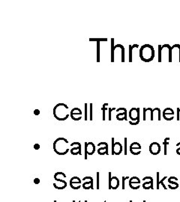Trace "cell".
Here are the masks:
<instances>
[{"mask_svg":"<svg viewBox=\"0 0 180 202\" xmlns=\"http://www.w3.org/2000/svg\"><path fill=\"white\" fill-rule=\"evenodd\" d=\"M139 55L144 62H150L155 58V50L150 44H144L140 49Z\"/></svg>","mask_w":180,"mask_h":202,"instance_id":"obj_1","label":"cell"},{"mask_svg":"<svg viewBox=\"0 0 180 202\" xmlns=\"http://www.w3.org/2000/svg\"><path fill=\"white\" fill-rule=\"evenodd\" d=\"M53 150L58 155H65L69 151V142L65 138H58L53 142Z\"/></svg>","mask_w":180,"mask_h":202,"instance_id":"obj_2","label":"cell"},{"mask_svg":"<svg viewBox=\"0 0 180 202\" xmlns=\"http://www.w3.org/2000/svg\"><path fill=\"white\" fill-rule=\"evenodd\" d=\"M53 115L58 121H65L70 116L68 106L65 103H58L53 108Z\"/></svg>","mask_w":180,"mask_h":202,"instance_id":"obj_3","label":"cell"},{"mask_svg":"<svg viewBox=\"0 0 180 202\" xmlns=\"http://www.w3.org/2000/svg\"><path fill=\"white\" fill-rule=\"evenodd\" d=\"M129 124L131 125H137L140 123V109L139 108H132L128 112Z\"/></svg>","mask_w":180,"mask_h":202,"instance_id":"obj_4","label":"cell"},{"mask_svg":"<svg viewBox=\"0 0 180 202\" xmlns=\"http://www.w3.org/2000/svg\"><path fill=\"white\" fill-rule=\"evenodd\" d=\"M108 176H109V179H108V184H109V187H108V189L116 190V189H118V187H119V178H117V177H111V172L108 173Z\"/></svg>","mask_w":180,"mask_h":202,"instance_id":"obj_5","label":"cell"},{"mask_svg":"<svg viewBox=\"0 0 180 202\" xmlns=\"http://www.w3.org/2000/svg\"><path fill=\"white\" fill-rule=\"evenodd\" d=\"M85 160H87V155H93L95 152V145L92 142H85Z\"/></svg>","mask_w":180,"mask_h":202,"instance_id":"obj_6","label":"cell"},{"mask_svg":"<svg viewBox=\"0 0 180 202\" xmlns=\"http://www.w3.org/2000/svg\"><path fill=\"white\" fill-rule=\"evenodd\" d=\"M83 188L86 190H89V189H93V178L92 177H85L82 179Z\"/></svg>","mask_w":180,"mask_h":202,"instance_id":"obj_7","label":"cell"},{"mask_svg":"<svg viewBox=\"0 0 180 202\" xmlns=\"http://www.w3.org/2000/svg\"><path fill=\"white\" fill-rule=\"evenodd\" d=\"M123 151V147L120 142H115L114 138H112V154L119 155Z\"/></svg>","mask_w":180,"mask_h":202,"instance_id":"obj_8","label":"cell"},{"mask_svg":"<svg viewBox=\"0 0 180 202\" xmlns=\"http://www.w3.org/2000/svg\"><path fill=\"white\" fill-rule=\"evenodd\" d=\"M70 187L73 189H79L82 187V180H80L78 177H73L71 180H70Z\"/></svg>","mask_w":180,"mask_h":202,"instance_id":"obj_9","label":"cell"},{"mask_svg":"<svg viewBox=\"0 0 180 202\" xmlns=\"http://www.w3.org/2000/svg\"><path fill=\"white\" fill-rule=\"evenodd\" d=\"M149 152L152 155H158L161 152V145L158 142H152L149 145Z\"/></svg>","mask_w":180,"mask_h":202,"instance_id":"obj_10","label":"cell"},{"mask_svg":"<svg viewBox=\"0 0 180 202\" xmlns=\"http://www.w3.org/2000/svg\"><path fill=\"white\" fill-rule=\"evenodd\" d=\"M129 187L134 190H137L140 187V180L137 177H132L129 180Z\"/></svg>","mask_w":180,"mask_h":202,"instance_id":"obj_11","label":"cell"},{"mask_svg":"<svg viewBox=\"0 0 180 202\" xmlns=\"http://www.w3.org/2000/svg\"><path fill=\"white\" fill-rule=\"evenodd\" d=\"M162 116L166 121H172L174 118V111L171 108H166L162 112Z\"/></svg>","mask_w":180,"mask_h":202,"instance_id":"obj_12","label":"cell"},{"mask_svg":"<svg viewBox=\"0 0 180 202\" xmlns=\"http://www.w3.org/2000/svg\"><path fill=\"white\" fill-rule=\"evenodd\" d=\"M70 115L74 121H80L82 118V111L79 108H74L71 109Z\"/></svg>","mask_w":180,"mask_h":202,"instance_id":"obj_13","label":"cell"},{"mask_svg":"<svg viewBox=\"0 0 180 202\" xmlns=\"http://www.w3.org/2000/svg\"><path fill=\"white\" fill-rule=\"evenodd\" d=\"M71 147L70 151L72 155H81V144L80 142H72Z\"/></svg>","mask_w":180,"mask_h":202,"instance_id":"obj_14","label":"cell"},{"mask_svg":"<svg viewBox=\"0 0 180 202\" xmlns=\"http://www.w3.org/2000/svg\"><path fill=\"white\" fill-rule=\"evenodd\" d=\"M130 152L133 155H139L141 153V145L138 142H133L130 145Z\"/></svg>","mask_w":180,"mask_h":202,"instance_id":"obj_15","label":"cell"},{"mask_svg":"<svg viewBox=\"0 0 180 202\" xmlns=\"http://www.w3.org/2000/svg\"><path fill=\"white\" fill-rule=\"evenodd\" d=\"M98 154L99 155H108V144L107 142H100L98 144Z\"/></svg>","mask_w":180,"mask_h":202,"instance_id":"obj_16","label":"cell"},{"mask_svg":"<svg viewBox=\"0 0 180 202\" xmlns=\"http://www.w3.org/2000/svg\"><path fill=\"white\" fill-rule=\"evenodd\" d=\"M117 112H119L116 115V119L118 121H127V110L125 108H119L116 109Z\"/></svg>","mask_w":180,"mask_h":202,"instance_id":"obj_17","label":"cell"},{"mask_svg":"<svg viewBox=\"0 0 180 202\" xmlns=\"http://www.w3.org/2000/svg\"><path fill=\"white\" fill-rule=\"evenodd\" d=\"M158 118V121L161 120V109L159 108H155L154 109H152V111L150 113V120L153 121L155 118Z\"/></svg>","mask_w":180,"mask_h":202,"instance_id":"obj_18","label":"cell"},{"mask_svg":"<svg viewBox=\"0 0 180 202\" xmlns=\"http://www.w3.org/2000/svg\"><path fill=\"white\" fill-rule=\"evenodd\" d=\"M178 180V178H176V177H170L168 178V187L172 190L173 189H176L179 187V184L176 181Z\"/></svg>","mask_w":180,"mask_h":202,"instance_id":"obj_19","label":"cell"},{"mask_svg":"<svg viewBox=\"0 0 180 202\" xmlns=\"http://www.w3.org/2000/svg\"><path fill=\"white\" fill-rule=\"evenodd\" d=\"M53 187L56 189H64L67 187V182L65 180H60V181H57V183H53Z\"/></svg>","mask_w":180,"mask_h":202,"instance_id":"obj_20","label":"cell"},{"mask_svg":"<svg viewBox=\"0 0 180 202\" xmlns=\"http://www.w3.org/2000/svg\"><path fill=\"white\" fill-rule=\"evenodd\" d=\"M66 178V175L63 172H56L54 174V179L56 181H60Z\"/></svg>","mask_w":180,"mask_h":202,"instance_id":"obj_21","label":"cell"},{"mask_svg":"<svg viewBox=\"0 0 180 202\" xmlns=\"http://www.w3.org/2000/svg\"><path fill=\"white\" fill-rule=\"evenodd\" d=\"M143 187L144 189H146V190H148V189H154V187H153V181L152 182H143Z\"/></svg>","mask_w":180,"mask_h":202,"instance_id":"obj_22","label":"cell"},{"mask_svg":"<svg viewBox=\"0 0 180 202\" xmlns=\"http://www.w3.org/2000/svg\"><path fill=\"white\" fill-rule=\"evenodd\" d=\"M108 103H104L103 106H102V108H101V110H102V120L103 121H105V112L107 111V110L109 109L110 107H108Z\"/></svg>","mask_w":180,"mask_h":202,"instance_id":"obj_23","label":"cell"},{"mask_svg":"<svg viewBox=\"0 0 180 202\" xmlns=\"http://www.w3.org/2000/svg\"><path fill=\"white\" fill-rule=\"evenodd\" d=\"M137 46H139L137 44L129 46V52H130V53H129V62H132V50L135 47H137Z\"/></svg>","mask_w":180,"mask_h":202,"instance_id":"obj_24","label":"cell"},{"mask_svg":"<svg viewBox=\"0 0 180 202\" xmlns=\"http://www.w3.org/2000/svg\"><path fill=\"white\" fill-rule=\"evenodd\" d=\"M169 141H170V138H165L163 144L164 146V155H167V145H169Z\"/></svg>","mask_w":180,"mask_h":202,"instance_id":"obj_25","label":"cell"},{"mask_svg":"<svg viewBox=\"0 0 180 202\" xmlns=\"http://www.w3.org/2000/svg\"><path fill=\"white\" fill-rule=\"evenodd\" d=\"M152 109L151 108H144L143 109V121H146V114L148 112H151Z\"/></svg>","mask_w":180,"mask_h":202,"instance_id":"obj_26","label":"cell"},{"mask_svg":"<svg viewBox=\"0 0 180 202\" xmlns=\"http://www.w3.org/2000/svg\"><path fill=\"white\" fill-rule=\"evenodd\" d=\"M97 62H100V42H97Z\"/></svg>","mask_w":180,"mask_h":202,"instance_id":"obj_27","label":"cell"},{"mask_svg":"<svg viewBox=\"0 0 180 202\" xmlns=\"http://www.w3.org/2000/svg\"><path fill=\"white\" fill-rule=\"evenodd\" d=\"M161 45H159L158 46V62H162V59H161Z\"/></svg>","mask_w":180,"mask_h":202,"instance_id":"obj_28","label":"cell"},{"mask_svg":"<svg viewBox=\"0 0 180 202\" xmlns=\"http://www.w3.org/2000/svg\"><path fill=\"white\" fill-rule=\"evenodd\" d=\"M89 41H96V42H100V41H107V38H89Z\"/></svg>","mask_w":180,"mask_h":202,"instance_id":"obj_29","label":"cell"},{"mask_svg":"<svg viewBox=\"0 0 180 202\" xmlns=\"http://www.w3.org/2000/svg\"><path fill=\"white\" fill-rule=\"evenodd\" d=\"M115 110H116V108H110V107L109 108V109H108V112H108V119H109V121H111V113H112V112L113 111H115Z\"/></svg>","mask_w":180,"mask_h":202,"instance_id":"obj_30","label":"cell"},{"mask_svg":"<svg viewBox=\"0 0 180 202\" xmlns=\"http://www.w3.org/2000/svg\"><path fill=\"white\" fill-rule=\"evenodd\" d=\"M167 176H165V177H164V178H162V180H161V181H160V182H159V185H161V186H162V187H163V188H164V189H167V187H166V186H165V184H164V180H166V179H167Z\"/></svg>","mask_w":180,"mask_h":202,"instance_id":"obj_31","label":"cell"},{"mask_svg":"<svg viewBox=\"0 0 180 202\" xmlns=\"http://www.w3.org/2000/svg\"><path fill=\"white\" fill-rule=\"evenodd\" d=\"M143 182H152L153 178L152 177H145V178H143Z\"/></svg>","mask_w":180,"mask_h":202,"instance_id":"obj_32","label":"cell"},{"mask_svg":"<svg viewBox=\"0 0 180 202\" xmlns=\"http://www.w3.org/2000/svg\"><path fill=\"white\" fill-rule=\"evenodd\" d=\"M128 178H129L128 177H122V189H125V180L128 179Z\"/></svg>","mask_w":180,"mask_h":202,"instance_id":"obj_33","label":"cell"},{"mask_svg":"<svg viewBox=\"0 0 180 202\" xmlns=\"http://www.w3.org/2000/svg\"><path fill=\"white\" fill-rule=\"evenodd\" d=\"M92 120V103H90V121Z\"/></svg>","mask_w":180,"mask_h":202,"instance_id":"obj_34","label":"cell"},{"mask_svg":"<svg viewBox=\"0 0 180 202\" xmlns=\"http://www.w3.org/2000/svg\"><path fill=\"white\" fill-rule=\"evenodd\" d=\"M176 147H178V148L176 149V154L180 155V142L176 144Z\"/></svg>","mask_w":180,"mask_h":202,"instance_id":"obj_35","label":"cell"},{"mask_svg":"<svg viewBox=\"0 0 180 202\" xmlns=\"http://www.w3.org/2000/svg\"><path fill=\"white\" fill-rule=\"evenodd\" d=\"M85 121H87V103H85Z\"/></svg>","mask_w":180,"mask_h":202,"instance_id":"obj_36","label":"cell"},{"mask_svg":"<svg viewBox=\"0 0 180 202\" xmlns=\"http://www.w3.org/2000/svg\"><path fill=\"white\" fill-rule=\"evenodd\" d=\"M125 155H127V138H125Z\"/></svg>","mask_w":180,"mask_h":202,"instance_id":"obj_37","label":"cell"},{"mask_svg":"<svg viewBox=\"0 0 180 202\" xmlns=\"http://www.w3.org/2000/svg\"><path fill=\"white\" fill-rule=\"evenodd\" d=\"M97 189H99V172H97Z\"/></svg>","mask_w":180,"mask_h":202,"instance_id":"obj_38","label":"cell"},{"mask_svg":"<svg viewBox=\"0 0 180 202\" xmlns=\"http://www.w3.org/2000/svg\"><path fill=\"white\" fill-rule=\"evenodd\" d=\"M157 189H159V172H157Z\"/></svg>","mask_w":180,"mask_h":202,"instance_id":"obj_39","label":"cell"},{"mask_svg":"<svg viewBox=\"0 0 180 202\" xmlns=\"http://www.w3.org/2000/svg\"><path fill=\"white\" fill-rule=\"evenodd\" d=\"M177 121H180V108H177Z\"/></svg>","mask_w":180,"mask_h":202,"instance_id":"obj_40","label":"cell"},{"mask_svg":"<svg viewBox=\"0 0 180 202\" xmlns=\"http://www.w3.org/2000/svg\"><path fill=\"white\" fill-rule=\"evenodd\" d=\"M41 180L39 178H35V179H34V183H35V184H39Z\"/></svg>","mask_w":180,"mask_h":202,"instance_id":"obj_41","label":"cell"},{"mask_svg":"<svg viewBox=\"0 0 180 202\" xmlns=\"http://www.w3.org/2000/svg\"><path fill=\"white\" fill-rule=\"evenodd\" d=\"M40 113H41V112H40V110H39V109H35V110H34V115H40Z\"/></svg>","mask_w":180,"mask_h":202,"instance_id":"obj_42","label":"cell"},{"mask_svg":"<svg viewBox=\"0 0 180 202\" xmlns=\"http://www.w3.org/2000/svg\"><path fill=\"white\" fill-rule=\"evenodd\" d=\"M40 147H41V146L40 145H39V144H35V145H34V149L35 150H39L40 149Z\"/></svg>","mask_w":180,"mask_h":202,"instance_id":"obj_43","label":"cell"},{"mask_svg":"<svg viewBox=\"0 0 180 202\" xmlns=\"http://www.w3.org/2000/svg\"><path fill=\"white\" fill-rule=\"evenodd\" d=\"M130 202H132V201H130Z\"/></svg>","mask_w":180,"mask_h":202,"instance_id":"obj_44","label":"cell"},{"mask_svg":"<svg viewBox=\"0 0 180 202\" xmlns=\"http://www.w3.org/2000/svg\"><path fill=\"white\" fill-rule=\"evenodd\" d=\"M104 202H107V201H104Z\"/></svg>","mask_w":180,"mask_h":202,"instance_id":"obj_45","label":"cell"},{"mask_svg":"<svg viewBox=\"0 0 180 202\" xmlns=\"http://www.w3.org/2000/svg\"><path fill=\"white\" fill-rule=\"evenodd\" d=\"M143 202H146V201H143Z\"/></svg>","mask_w":180,"mask_h":202,"instance_id":"obj_46","label":"cell"},{"mask_svg":"<svg viewBox=\"0 0 180 202\" xmlns=\"http://www.w3.org/2000/svg\"><path fill=\"white\" fill-rule=\"evenodd\" d=\"M78 202H81V201H78Z\"/></svg>","mask_w":180,"mask_h":202,"instance_id":"obj_47","label":"cell"}]
</instances>
